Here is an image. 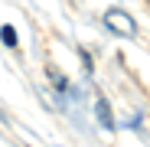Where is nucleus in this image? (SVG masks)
Listing matches in <instances>:
<instances>
[{
	"label": "nucleus",
	"mask_w": 150,
	"mask_h": 147,
	"mask_svg": "<svg viewBox=\"0 0 150 147\" xmlns=\"http://www.w3.org/2000/svg\"><path fill=\"white\" fill-rule=\"evenodd\" d=\"M0 121H7V111H4V108H0Z\"/></svg>",
	"instance_id": "nucleus-5"
},
{
	"label": "nucleus",
	"mask_w": 150,
	"mask_h": 147,
	"mask_svg": "<svg viewBox=\"0 0 150 147\" xmlns=\"http://www.w3.org/2000/svg\"><path fill=\"white\" fill-rule=\"evenodd\" d=\"M49 82H52L59 92H69V82H65V75H59L56 69H49Z\"/></svg>",
	"instance_id": "nucleus-4"
},
{
	"label": "nucleus",
	"mask_w": 150,
	"mask_h": 147,
	"mask_svg": "<svg viewBox=\"0 0 150 147\" xmlns=\"http://www.w3.org/2000/svg\"><path fill=\"white\" fill-rule=\"evenodd\" d=\"M0 43L13 49V46L20 43V39H16V30H13V26H4V30H0Z\"/></svg>",
	"instance_id": "nucleus-3"
},
{
	"label": "nucleus",
	"mask_w": 150,
	"mask_h": 147,
	"mask_svg": "<svg viewBox=\"0 0 150 147\" xmlns=\"http://www.w3.org/2000/svg\"><path fill=\"white\" fill-rule=\"evenodd\" d=\"M105 26L124 39H137V23L131 20V13H124V10H108L105 13Z\"/></svg>",
	"instance_id": "nucleus-1"
},
{
	"label": "nucleus",
	"mask_w": 150,
	"mask_h": 147,
	"mask_svg": "<svg viewBox=\"0 0 150 147\" xmlns=\"http://www.w3.org/2000/svg\"><path fill=\"white\" fill-rule=\"evenodd\" d=\"M95 111H98V121H101V128H114V118H111V108H108V102H105V98H98Z\"/></svg>",
	"instance_id": "nucleus-2"
}]
</instances>
